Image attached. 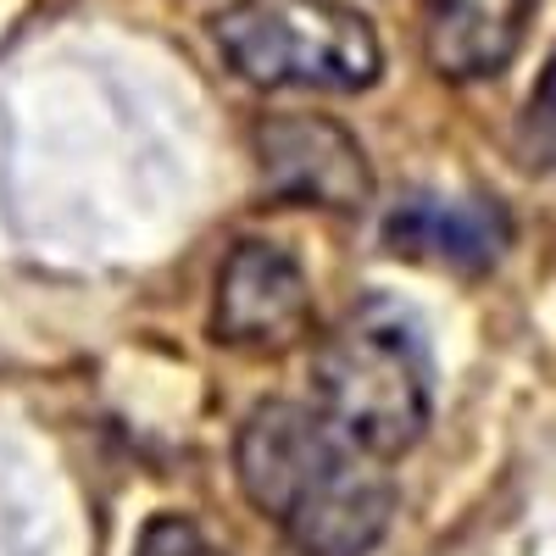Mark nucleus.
I'll use <instances>...</instances> for the list:
<instances>
[{
  "label": "nucleus",
  "mask_w": 556,
  "mask_h": 556,
  "mask_svg": "<svg viewBox=\"0 0 556 556\" xmlns=\"http://www.w3.org/2000/svg\"><path fill=\"white\" fill-rule=\"evenodd\" d=\"M235 473L245 501L285 529L301 556H367L395 518L384 462L356 451L317 406L301 401L251 406L235 440Z\"/></svg>",
  "instance_id": "1"
},
{
  "label": "nucleus",
  "mask_w": 556,
  "mask_h": 556,
  "mask_svg": "<svg viewBox=\"0 0 556 556\" xmlns=\"http://www.w3.org/2000/svg\"><path fill=\"white\" fill-rule=\"evenodd\" d=\"M312 390L317 412L374 462L412 451L434 412V362L417 317L384 295L351 306L317 340Z\"/></svg>",
  "instance_id": "2"
},
{
  "label": "nucleus",
  "mask_w": 556,
  "mask_h": 556,
  "mask_svg": "<svg viewBox=\"0 0 556 556\" xmlns=\"http://www.w3.org/2000/svg\"><path fill=\"white\" fill-rule=\"evenodd\" d=\"M212 34L228 67L262 89L356 96L384 67L374 23L345 0H235Z\"/></svg>",
  "instance_id": "3"
},
{
  "label": "nucleus",
  "mask_w": 556,
  "mask_h": 556,
  "mask_svg": "<svg viewBox=\"0 0 556 556\" xmlns=\"http://www.w3.org/2000/svg\"><path fill=\"white\" fill-rule=\"evenodd\" d=\"M267 195L317 212H362L374 201V167L362 139L323 112H267L251 128Z\"/></svg>",
  "instance_id": "4"
},
{
  "label": "nucleus",
  "mask_w": 556,
  "mask_h": 556,
  "mask_svg": "<svg viewBox=\"0 0 556 556\" xmlns=\"http://www.w3.org/2000/svg\"><path fill=\"white\" fill-rule=\"evenodd\" d=\"M317 329L306 267L273 240H240L223 256L212 334L245 356H285Z\"/></svg>",
  "instance_id": "5"
},
{
  "label": "nucleus",
  "mask_w": 556,
  "mask_h": 556,
  "mask_svg": "<svg viewBox=\"0 0 556 556\" xmlns=\"http://www.w3.org/2000/svg\"><path fill=\"white\" fill-rule=\"evenodd\" d=\"M513 228L490 195H445V190H412L384 217V245L406 262H429L451 273H484Z\"/></svg>",
  "instance_id": "6"
},
{
  "label": "nucleus",
  "mask_w": 556,
  "mask_h": 556,
  "mask_svg": "<svg viewBox=\"0 0 556 556\" xmlns=\"http://www.w3.org/2000/svg\"><path fill=\"white\" fill-rule=\"evenodd\" d=\"M534 0H424V56L440 78H501L523 51Z\"/></svg>",
  "instance_id": "7"
},
{
  "label": "nucleus",
  "mask_w": 556,
  "mask_h": 556,
  "mask_svg": "<svg viewBox=\"0 0 556 556\" xmlns=\"http://www.w3.org/2000/svg\"><path fill=\"white\" fill-rule=\"evenodd\" d=\"M513 146H518V162L540 178H556V51L545 56L534 89H529V101L518 112V134H513Z\"/></svg>",
  "instance_id": "8"
},
{
  "label": "nucleus",
  "mask_w": 556,
  "mask_h": 556,
  "mask_svg": "<svg viewBox=\"0 0 556 556\" xmlns=\"http://www.w3.org/2000/svg\"><path fill=\"white\" fill-rule=\"evenodd\" d=\"M134 556H228L195 518L184 513H156L134 540Z\"/></svg>",
  "instance_id": "9"
}]
</instances>
